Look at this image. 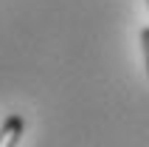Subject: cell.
<instances>
[{"instance_id": "cell-2", "label": "cell", "mask_w": 149, "mask_h": 147, "mask_svg": "<svg viewBox=\"0 0 149 147\" xmlns=\"http://www.w3.org/2000/svg\"><path fill=\"white\" fill-rule=\"evenodd\" d=\"M141 40H143V54H146V71H149V28L141 31Z\"/></svg>"}, {"instance_id": "cell-1", "label": "cell", "mask_w": 149, "mask_h": 147, "mask_svg": "<svg viewBox=\"0 0 149 147\" xmlns=\"http://www.w3.org/2000/svg\"><path fill=\"white\" fill-rule=\"evenodd\" d=\"M20 136H23V116L11 113L0 127V147H14L20 141Z\"/></svg>"}]
</instances>
